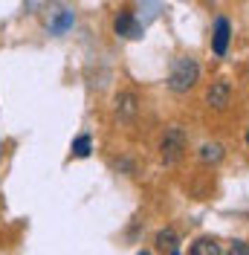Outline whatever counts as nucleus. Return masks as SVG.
<instances>
[{"label": "nucleus", "instance_id": "1", "mask_svg": "<svg viewBox=\"0 0 249 255\" xmlns=\"http://www.w3.org/2000/svg\"><path fill=\"white\" fill-rule=\"evenodd\" d=\"M197 79H200V67H197V61L188 58V55H183V58H177L174 67H171L168 87H171L174 93H188V90L197 84Z\"/></svg>", "mask_w": 249, "mask_h": 255}, {"label": "nucleus", "instance_id": "10", "mask_svg": "<svg viewBox=\"0 0 249 255\" xmlns=\"http://www.w3.org/2000/svg\"><path fill=\"white\" fill-rule=\"evenodd\" d=\"M116 105H119V113L130 119V116L136 113V96H133V93H122L119 99H116Z\"/></svg>", "mask_w": 249, "mask_h": 255}, {"label": "nucleus", "instance_id": "8", "mask_svg": "<svg viewBox=\"0 0 249 255\" xmlns=\"http://www.w3.org/2000/svg\"><path fill=\"white\" fill-rule=\"evenodd\" d=\"M90 151H93V139H90V133H81V136L73 139V157L84 159V157H90Z\"/></svg>", "mask_w": 249, "mask_h": 255}, {"label": "nucleus", "instance_id": "7", "mask_svg": "<svg viewBox=\"0 0 249 255\" xmlns=\"http://www.w3.org/2000/svg\"><path fill=\"white\" fill-rule=\"evenodd\" d=\"M220 253L223 250L218 247V241H212V238H200L191 244V255H220Z\"/></svg>", "mask_w": 249, "mask_h": 255}, {"label": "nucleus", "instance_id": "4", "mask_svg": "<svg viewBox=\"0 0 249 255\" xmlns=\"http://www.w3.org/2000/svg\"><path fill=\"white\" fill-rule=\"evenodd\" d=\"M229 102H232V87H229L226 81H218V84L209 87V93H206V105H209V108H215V111H226Z\"/></svg>", "mask_w": 249, "mask_h": 255}, {"label": "nucleus", "instance_id": "5", "mask_svg": "<svg viewBox=\"0 0 249 255\" xmlns=\"http://www.w3.org/2000/svg\"><path fill=\"white\" fill-rule=\"evenodd\" d=\"M229 38H232L229 20H226V17H218V20H215V38H212L215 55H226V52H229Z\"/></svg>", "mask_w": 249, "mask_h": 255}, {"label": "nucleus", "instance_id": "6", "mask_svg": "<svg viewBox=\"0 0 249 255\" xmlns=\"http://www.w3.org/2000/svg\"><path fill=\"white\" fill-rule=\"evenodd\" d=\"M180 235L174 232V229H162L159 235H156V250L159 253H168V255H180Z\"/></svg>", "mask_w": 249, "mask_h": 255}, {"label": "nucleus", "instance_id": "13", "mask_svg": "<svg viewBox=\"0 0 249 255\" xmlns=\"http://www.w3.org/2000/svg\"><path fill=\"white\" fill-rule=\"evenodd\" d=\"M0 159H3V139H0Z\"/></svg>", "mask_w": 249, "mask_h": 255}, {"label": "nucleus", "instance_id": "2", "mask_svg": "<svg viewBox=\"0 0 249 255\" xmlns=\"http://www.w3.org/2000/svg\"><path fill=\"white\" fill-rule=\"evenodd\" d=\"M159 151H162V159L168 165H174L177 159L183 157V151H186V133L180 128H168L165 136H162V142H159Z\"/></svg>", "mask_w": 249, "mask_h": 255}, {"label": "nucleus", "instance_id": "14", "mask_svg": "<svg viewBox=\"0 0 249 255\" xmlns=\"http://www.w3.org/2000/svg\"><path fill=\"white\" fill-rule=\"evenodd\" d=\"M247 145H249V130H247Z\"/></svg>", "mask_w": 249, "mask_h": 255}, {"label": "nucleus", "instance_id": "9", "mask_svg": "<svg viewBox=\"0 0 249 255\" xmlns=\"http://www.w3.org/2000/svg\"><path fill=\"white\" fill-rule=\"evenodd\" d=\"M200 159H203V162H220V159H223V145L206 142L200 148Z\"/></svg>", "mask_w": 249, "mask_h": 255}, {"label": "nucleus", "instance_id": "12", "mask_svg": "<svg viewBox=\"0 0 249 255\" xmlns=\"http://www.w3.org/2000/svg\"><path fill=\"white\" fill-rule=\"evenodd\" d=\"M232 253H238V255H249V247L244 244V241H235V244H232Z\"/></svg>", "mask_w": 249, "mask_h": 255}, {"label": "nucleus", "instance_id": "3", "mask_svg": "<svg viewBox=\"0 0 249 255\" xmlns=\"http://www.w3.org/2000/svg\"><path fill=\"white\" fill-rule=\"evenodd\" d=\"M113 32L116 35H122V38H142V23L133 17V12H127V9H122L119 15H116V20H113Z\"/></svg>", "mask_w": 249, "mask_h": 255}, {"label": "nucleus", "instance_id": "11", "mask_svg": "<svg viewBox=\"0 0 249 255\" xmlns=\"http://www.w3.org/2000/svg\"><path fill=\"white\" fill-rule=\"evenodd\" d=\"M70 26H73V12H64V15L49 26V29H52V35H61V32H67Z\"/></svg>", "mask_w": 249, "mask_h": 255}]
</instances>
